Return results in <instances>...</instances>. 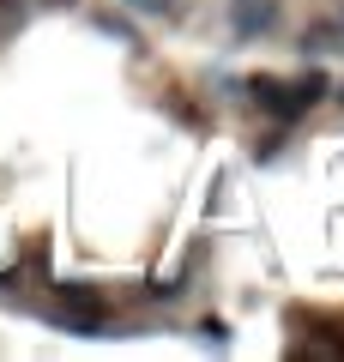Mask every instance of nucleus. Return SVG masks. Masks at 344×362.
I'll return each instance as SVG.
<instances>
[{"mask_svg": "<svg viewBox=\"0 0 344 362\" xmlns=\"http://www.w3.org/2000/svg\"><path fill=\"white\" fill-rule=\"evenodd\" d=\"M254 103L266 109V115H278V121H296L302 109H314L320 97H326V73H308V78H296V85H284V78H254Z\"/></svg>", "mask_w": 344, "mask_h": 362, "instance_id": "nucleus-1", "label": "nucleus"}, {"mask_svg": "<svg viewBox=\"0 0 344 362\" xmlns=\"http://www.w3.org/2000/svg\"><path fill=\"white\" fill-rule=\"evenodd\" d=\"M55 326H67V332H79V338H97V332H103V302H97V290H91V284H61Z\"/></svg>", "mask_w": 344, "mask_h": 362, "instance_id": "nucleus-2", "label": "nucleus"}, {"mask_svg": "<svg viewBox=\"0 0 344 362\" xmlns=\"http://www.w3.org/2000/svg\"><path fill=\"white\" fill-rule=\"evenodd\" d=\"M229 18H236V37L254 42L260 30L278 25V0H236V13H229Z\"/></svg>", "mask_w": 344, "mask_h": 362, "instance_id": "nucleus-3", "label": "nucleus"}, {"mask_svg": "<svg viewBox=\"0 0 344 362\" xmlns=\"http://www.w3.org/2000/svg\"><path fill=\"white\" fill-rule=\"evenodd\" d=\"M133 13H169V0H127Z\"/></svg>", "mask_w": 344, "mask_h": 362, "instance_id": "nucleus-4", "label": "nucleus"}, {"mask_svg": "<svg viewBox=\"0 0 344 362\" xmlns=\"http://www.w3.org/2000/svg\"><path fill=\"white\" fill-rule=\"evenodd\" d=\"M42 6H73V0H42Z\"/></svg>", "mask_w": 344, "mask_h": 362, "instance_id": "nucleus-5", "label": "nucleus"}, {"mask_svg": "<svg viewBox=\"0 0 344 362\" xmlns=\"http://www.w3.org/2000/svg\"><path fill=\"white\" fill-rule=\"evenodd\" d=\"M338 25H344V6H338Z\"/></svg>", "mask_w": 344, "mask_h": 362, "instance_id": "nucleus-6", "label": "nucleus"}]
</instances>
